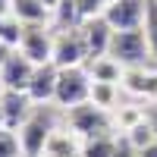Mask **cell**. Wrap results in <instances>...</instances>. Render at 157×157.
<instances>
[{"instance_id": "12", "label": "cell", "mask_w": 157, "mask_h": 157, "mask_svg": "<svg viewBox=\"0 0 157 157\" xmlns=\"http://www.w3.org/2000/svg\"><path fill=\"white\" fill-rule=\"evenodd\" d=\"M57 75L60 69L54 66V63H47V66H35V75L29 82V91L25 94L32 98V104H50L57 94Z\"/></svg>"}, {"instance_id": "8", "label": "cell", "mask_w": 157, "mask_h": 157, "mask_svg": "<svg viewBox=\"0 0 157 157\" xmlns=\"http://www.w3.org/2000/svg\"><path fill=\"white\" fill-rule=\"evenodd\" d=\"M32 75H35V63L16 47L0 66V85H3V91H29Z\"/></svg>"}, {"instance_id": "19", "label": "cell", "mask_w": 157, "mask_h": 157, "mask_svg": "<svg viewBox=\"0 0 157 157\" xmlns=\"http://www.w3.org/2000/svg\"><path fill=\"white\" fill-rule=\"evenodd\" d=\"M19 38H22V22L13 13H3L0 16V41L10 47H19Z\"/></svg>"}, {"instance_id": "10", "label": "cell", "mask_w": 157, "mask_h": 157, "mask_svg": "<svg viewBox=\"0 0 157 157\" xmlns=\"http://www.w3.org/2000/svg\"><path fill=\"white\" fill-rule=\"evenodd\" d=\"M0 110H3V126L19 132V126L35 113V104L25 91H0Z\"/></svg>"}, {"instance_id": "4", "label": "cell", "mask_w": 157, "mask_h": 157, "mask_svg": "<svg viewBox=\"0 0 157 157\" xmlns=\"http://www.w3.org/2000/svg\"><path fill=\"white\" fill-rule=\"evenodd\" d=\"M88 60V47H85V38L82 29H63L54 35V66L57 69H69V66H82Z\"/></svg>"}, {"instance_id": "9", "label": "cell", "mask_w": 157, "mask_h": 157, "mask_svg": "<svg viewBox=\"0 0 157 157\" xmlns=\"http://www.w3.org/2000/svg\"><path fill=\"white\" fill-rule=\"evenodd\" d=\"M120 88L126 94L145 101V104H157V69H151V66H129Z\"/></svg>"}, {"instance_id": "3", "label": "cell", "mask_w": 157, "mask_h": 157, "mask_svg": "<svg viewBox=\"0 0 157 157\" xmlns=\"http://www.w3.org/2000/svg\"><path fill=\"white\" fill-rule=\"evenodd\" d=\"M66 123H69V132H75L78 138H91V135H101V132H110V110L98 107V104H78V107L66 110Z\"/></svg>"}, {"instance_id": "24", "label": "cell", "mask_w": 157, "mask_h": 157, "mask_svg": "<svg viewBox=\"0 0 157 157\" xmlns=\"http://www.w3.org/2000/svg\"><path fill=\"white\" fill-rule=\"evenodd\" d=\"M113 157H138V151H135V148H132V145H129V141L123 138L120 145H116V151H113Z\"/></svg>"}, {"instance_id": "26", "label": "cell", "mask_w": 157, "mask_h": 157, "mask_svg": "<svg viewBox=\"0 0 157 157\" xmlns=\"http://www.w3.org/2000/svg\"><path fill=\"white\" fill-rule=\"evenodd\" d=\"M13 50H16V47H10V44H3V41H0V66L6 63V57L13 54Z\"/></svg>"}, {"instance_id": "28", "label": "cell", "mask_w": 157, "mask_h": 157, "mask_svg": "<svg viewBox=\"0 0 157 157\" xmlns=\"http://www.w3.org/2000/svg\"><path fill=\"white\" fill-rule=\"evenodd\" d=\"M3 13H10V0H0V16Z\"/></svg>"}, {"instance_id": "25", "label": "cell", "mask_w": 157, "mask_h": 157, "mask_svg": "<svg viewBox=\"0 0 157 157\" xmlns=\"http://www.w3.org/2000/svg\"><path fill=\"white\" fill-rule=\"evenodd\" d=\"M145 120L154 126V132H157V104H151V107H145Z\"/></svg>"}, {"instance_id": "6", "label": "cell", "mask_w": 157, "mask_h": 157, "mask_svg": "<svg viewBox=\"0 0 157 157\" xmlns=\"http://www.w3.org/2000/svg\"><path fill=\"white\" fill-rule=\"evenodd\" d=\"M19 50L35 66H47V63H54V35L44 25H22Z\"/></svg>"}, {"instance_id": "23", "label": "cell", "mask_w": 157, "mask_h": 157, "mask_svg": "<svg viewBox=\"0 0 157 157\" xmlns=\"http://www.w3.org/2000/svg\"><path fill=\"white\" fill-rule=\"evenodd\" d=\"M75 13L82 22L98 19V16H104V0H75Z\"/></svg>"}, {"instance_id": "27", "label": "cell", "mask_w": 157, "mask_h": 157, "mask_svg": "<svg viewBox=\"0 0 157 157\" xmlns=\"http://www.w3.org/2000/svg\"><path fill=\"white\" fill-rule=\"evenodd\" d=\"M138 157H157V141H154V145H148L145 151H138Z\"/></svg>"}, {"instance_id": "17", "label": "cell", "mask_w": 157, "mask_h": 157, "mask_svg": "<svg viewBox=\"0 0 157 157\" xmlns=\"http://www.w3.org/2000/svg\"><path fill=\"white\" fill-rule=\"evenodd\" d=\"M123 135H126V141H129L135 151H145L148 145H154V141H157V132H154V126H151L148 120L135 123V126L129 129V132H123Z\"/></svg>"}, {"instance_id": "1", "label": "cell", "mask_w": 157, "mask_h": 157, "mask_svg": "<svg viewBox=\"0 0 157 157\" xmlns=\"http://www.w3.org/2000/svg\"><path fill=\"white\" fill-rule=\"evenodd\" d=\"M107 57H113L116 63L123 66H145V60H151V50H148V38L141 29H129V32H113L110 38V50Z\"/></svg>"}, {"instance_id": "15", "label": "cell", "mask_w": 157, "mask_h": 157, "mask_svg": "<svg viewBox=\"0 0 157 157\" xmlns=\"http://www.w3.org/2000/svg\"><path fill=\"white\" fill-rule=\"evenodd\" d=\"M88 75H91V82H110V85H123L126 66H123V63H116L113 57H98V60H91Z\"/></svg>"}, {"instance_id": "7", "label": "cell", "mask_w": 157, "mask_h": 157, "mask_svg": "<svg viewBox=\"0 0 157 157\" xmlns=\"http://www.w3.org/2000/svg\"><path fill=\"white\" fill-rule=\"evenodd\" d=\"M145 13H148V0H116V3L104 6V19L113 32H129L145 25Z\"/></svg>"}, {"instance_id": "5", "label": "cell", "mask_w": 157, "mask_h": 157, "mask_svg": "<svg viewBox=\"0 0 157 157\" xmlns=\"http://www.w3.org/2000/svg\"><path fill=\"white\" fill-rule=\"evenodd\" d=\"M50 132H54V126H50V120L41 113V110H35L29 120H25L19 126V145H22V157H41L44 148H47V138Z\"/></svg>"}, {"instance_id": "21", "label": "cell", "mask_w": 157, "mask_h": 157, "mask_svg": "<svg viewBox=\"0 0 157 157\" xmlns=\"http://www.w3.org/2000/svg\"><path fill=\"white\" fill-rule=\"evenodd\" d=\"M145 120V107H123V110H116V116H113V123L120 126V132H129L135 123H141Z\"/></svg>"}, {"instance_id": "20", "label": "cell", "mask_w": 157, "mask_h": 157, "mask_svg": "<svg viewBox=\"0 0 157 157\" xmlns=\"http://www.w3.org/2000/svg\"><path fill=\"white\" fill-rule=\"evenodd\" d=\"M141 32L148 38V50H151V60H157V0H148V13H145V25Z\"/></svg>"}, {"instance_id": "18", "label": "cell", "mask_w": 157, "mask_h": 157, "mask_svg": "<svg viewBox=\"0 0 157 157\" xmlns=\"http://www.w3.org/2000/svg\"><path fill=\"white\" fill-rule=\"evenodd\" d=\"M116 94H120V85H110V82H91V104H98V107L110 110L116 107Z\"/></svg>"}, {"instance_id": "29", "label": "cell", "mask_w": 157, "mask_h": 157, "mask_svg": "<svg viewBox=\"0 0 157 157\" xmlns=\"http://www.w3.org/2000/svg\"><path fill=\"white\" fill-rule=\"evenodd\" d=\"M44 3H47L50 10H57V6H60V0H44Z\"/></svg>"}, {"instance_id": "14", "label": "cell", "mask_w": 157, "mask_h": 157, "mask_svg": "<svg viewBox=\"0 0 157 157\" xmlns=\"http://www.w3.org/2000/svg\"><path fill=\"white\" fill-rule=\"evenodd\" d=\"M10 13L22 25H44L50 16V6L44 0H10Z\"/></svg>"}, {"instance_id": "32", "label": "cell", "mask_w": 157, "mask_h": 157, "mask_svg": "<svg viewBox=\"0 0 157 157\" xmlns=\"http://www.w3.org/2000/svg\"><path fill=\"white\" fill-rule=\"evenodd\" d=\"M0 91H3V85H0Z\"/></svg>"}, {"instance_id": "11", "label": "cell", "mask_w": 157, "mask_h": 157, "mask_svg": "<svg viewBox=\"0 0 157 157\" xmlns=\"http://www.w3.org/2000/svg\"><path fill=\"white\" fill-rule=\"evenodd\" d=\"M82 29V38H85V47H88V60H98V57H107L110 50V38H113V29L107 25V19L98 16V19H88L78 25Z\"/></svg>"}, {"instance_id": "2", "label": "cell", "mask_w": 157, "mask_h": 157, "mask_svg": "<svg viewBox=\"0 0 157 157\" xmlns=\"http://www.w3.org/2000/svg\"><path fill=\"white\" fill-rule=\"evenodd\" d=\"M88 98H91V75H88V69H82V66L60 69L54 104H60V107L72 110V107H78V104H85Z\"/></svg>"}, {"instance_id": "16", "label": "cell", "mask_w": 157, "mask_h": 157, "mask_svg": "<svg viewBox=\"0 0 157 157\" xmlns=\"http://www.w3.org/2000/svg\"><path fill=\"white\" fill-rule=\"evenodd\" d=\"M116 145H120V141H116L110 132L91 135V138H85V141H82V154H78V157H113Z\"/></svg>"}, {"instance_id": "13", "label": "cell", "mask_w": 157, "mask_h": 157, "mask_svg": "<svg viewBox=\"0 0 157 157\" xmlns=\"http://www.w3.org/2000/svg\"><path fill=\"white\" fill-rule=\"evenodd\" d=\"M82 154V138L69 129H54L47 138V148L44 157H78Z\"/></svg>"}, {"instance_id": "30", "label": "cell", "mask_w": 157, "mask_h": 157, "mask_svg": "<svg viewBox=\"0 0 157 157\" xmlns=\"http://www.w3.org/2000/svg\"><path fill=\"white\" fill-rule=\"evenodd\" d=\"M107 3H116V0H104V6H107Z\"/></svg>"}, {"instance_id": "31", "label": "cell", "mask_w": 157, "mask_h": 157, "mask_svg": "<svg viewBox=\"0 0 157 157\" xmlns=\"http://www.w3.org/2000/svg\"><path fill=\"white\" fill-rule=\"evenodd\" d=\"M0 126H3V110H0Z\"/></svg>"}, {"instance_id": "22", "label": "cell", "mask_w": 157, "mask_h": 157, "mask_svg": "<svg viewBox=\"0 0 157 157\" xmlns=\"http://www.w3.org/2000/svg\"><path fill=\"white\" fill-rule=\"evenodd\" d=\"M0 157H22L19 135L13 129H6V126H0Z\"/></svg>"}]
</instances>
